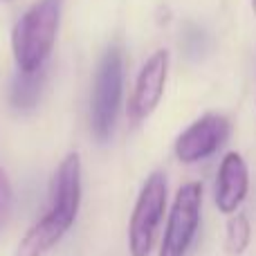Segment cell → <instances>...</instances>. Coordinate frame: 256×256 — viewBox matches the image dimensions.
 I'll return each mask as SVG.
<instances>
[{
  "label": "cell",
  "instance_id": "obj_1",
  "mask_svg": "<svg viewBox=\"0 0 256 256\" xmlns=\"http://www.w3.org/2000/svg\"><path fill=\"white\" fill-rule=\"evenodd\" d=\"M81 207V158L79 153H68L56 166L50 189V209L40 220H36L14 256H45L70 232Z\"/></svg>",
  "mask_w": 256,
  "mask_h": 256
},
{
  "label": "cell",
  "instance_id": "obj_2",
  "mask_svg": "<svg viewBox=\"0 0 256 256\" xmlns=\"http://www.w3.org/2000/svg\"><path fill=\"white\" fill-rule=\"evenodd\" d=\"M63 0H36L14 25L12 52L18 70L34 72L45 68L61 25Z\"/></svg>",
  "mask_w": 256,
  "mask_h": 256
},
{
  "label": "cell",
  "instance_id": "obj_3",
  "mask_svg": "<svg viewBox=\"0 0 256 256\" xmlns=\"http://www.w3.org/2000/svg\"><path fill=\"white\" fill-rule=\"evenodd\" d=\"M124 92V56L120 48H108L94 74L92 102H90V128L99 142L112 135Z\"/></svg>",
  "mask_w": 256,
  "mask_h": 256
},
{
  "label": "cell",
  "instance_id": "obj_4",
  "mask_svg": "<svg viewBox=\"0 0 256 256\" xmlns=\"http://www.w3.org/2000/svg\"><path fill=\"white\" fill-rule=\"evenodd\" d=\"M166 209V176L153 171L135 200L130 220H128V250L130 256H148L155 245L160 220Z\"/></svg>",
  "mask_w": 256,
  "mask_h": 256
},
{
  "label": "cell",
  "instance_id": "obj_5",
  "mask_svg": "<svg viewBox=\"0 0 256 256\" xmlns=\"http://www.w3.org/2000/svg\"><path fill=\"white\" fill-rule=\"evenodd\" d=\"M202 184L186 182L178 189L168 212L164 238L160 243V256H186L202 216Z\"/></svg>",
  "mask_w": 256,
  "mask_h": 256
},
{
  "label": "cell",
  "instance_id": "obj_6",
  "mask_svg": "<svg viewBox=\"0 0 256 256\" xmlns=\"http://www.w3.org/2000/svg\"><path fill=\"white\" fill-rule=\"evenodd\" d=\"M232 126L225 115L207 112L178 135L176 144H173L176 158L182 164H196L200 160H207L222 146Z\"/></svg>",
  "mask_w": 256,
  "mask_h": 256
},
{
  "label": "cell",
  "instance_id": "obj_7",
  "mask_svg": "<svg viewBox=\"0 0 256 256\" xmlns=\"http://www.w3.org/2000/svg\"><path fill=\"white\" fill-rule=\"evenodd\" d=\"M168 58H171L168 50H158L142 66L132 94L128 99V117H130L132 124H140L146 117H150L162 102L164 86H166L168 76Z\"/></svg>",
  "mask_w": 256,
  "mask_h": 256
},
{
  "label": "cell",
  "instance_id": "obj_8",
  "mask_svg": "<svg viewBox=\"0 0 256 256\" xmlns=\"http://www.w3.org/2000/svg\"><path fill=\"white\" fill-rule=\"evenodd\" d=\"M250 191V168L240 153H227L220 162L216 178V207L220 214H232L243 204Z\"/></svg>",
  "mask_w": 256,
  "mask_h": 256
},
{
  "label": "cell",
  "instance_id": "obj_9",
  "mask_svg": "<svg viewBox=\"0 0 256 256\" xmlns=\"http://www.w3.org/2000/svg\"><path fill=\"white\" fill-rule=\"evenodd\" d=\"M45 86V68L34 72H22L18 70V74L14 76L12 92H9V102L16 110H30L38 104L40 90Z\"/></svg>",
  "mask_w": 256,
  "mask_h": 256
},
{
  "label": "cell",
  "instance_id": "obj_10",
  "mask_svg": "<svg viewBox=\"0 0 256 256\" xmlns=\"http://www.w3.org/2000/svg\"><path fill=\"white\" fill-rule=\"evenodd\" d=\"M250 238H252V227H250V220L245 214H232V218L227 220V232H225V243L230 254H243L250 245Z\"/></svg>",
  "mask_w": 256,
  "mask_h": 256
},
{
  "label": "cell",
  "instance_id": "obj_11",
  "mask_svg": "<svg viewBox=\"0 0 256 256\" xmlns=\"http://www.w3.org/2000/svg\"><path fill=\"white\" fill-rule=\"evenodd\" d=\"M12 204H14V186H12V180H9L7 171L0 166V232H2L4 222H7V218H9Z\"/></svg>",
  "mask_w": 256,
  "mask_h": 256
},
{
  "label": "cell",
  "instance_id": "obj_12",
  "mask_svg": "<svg viewBox=\"0 0 256 256\" xmlns=\"http://www.w3.org/2000/svg\"><path fill=\"white\" fill-rule=\"evenodd\" d=\"M204 45H207V36H204V32L198 30V27H191V30L186 32V36H184L186 52H189L191 56H202Z\"/></svg>",
  "mask_w": 256,
  "mask_h": 256
},
{
  "label": "cell",
  "instance_id": "obj_13",
  "mask_svg": "<svg viewBox=\"0 0 256 256\" xmlns=\"http://www.w3.org/2000/svg\"><path fill=\"white\" fill-rule=\"evenodd\" d=\"M252 9H254V14H256V0H252Z\"/></svg>",
  "mask_w": 256,
  "mask_h": 256
}]
</instances>
